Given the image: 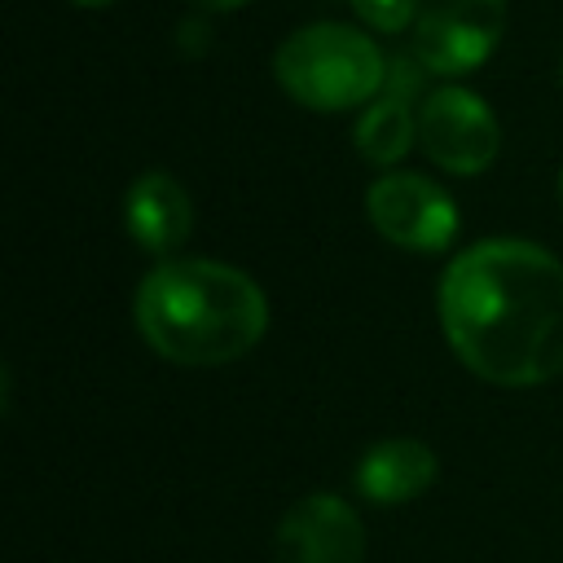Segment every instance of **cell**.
<instances>
[{"instance_id":"15","label":"cell","mask_w":563,"mask_h":563,"mask_svg":"<svg viewBox=\"0 0 563 563\" xmlns=\"http://www.w3.org/2000/svg\"><path fill=\"white\" fill-rule=\"evenodd\" d=\"M559 194H563V176H559Z\"/></svg>"},{"instance_id":"14","label":"cell","mask_w":563,"mask_h":563,"mask_svg":"<svg viewBox=\"0 0 563 563\" xmlns=\"http://www.w3.org/2000/svg\"><path fill=\"white\" fill-rule=\"evenodd\" d=\"M559 84H563V66H559Z\"/></svg>"},{"instance_id":"7","label":"cell","mask_w":563,"mask_h":563,"mask_svg":"<svg viewBox=\"0 0 563 563\" xmlns=\"http://www.w3.org/2000/svg\"><path fill=\"white\" fill-rule=\"evenodd\" d=\"M365 559V528L339 493H308L299 497L277 532H273V563H361Z\"/></svg>"},{"instance_id":"2","label":"cell","mask_w":563,"mask_h":563,"mask_svg":"<svg viewBox=\"0 0 563 563\" xmlns=\"http://www.w3.org/2000/svg\"><path fill=\"white\" fill-rule=\"evenodd\" d=\"M141 339L176 365H229L246 356L268 325L264 290L220 260H167L136 286Z\"/></svg>"},{"instance_id":"13","label":"cell","mask_w":563,"mask_h":563,"mask_svg":"<svg viewBox=\"0 0 563 563\" xmlns=\"http://www.w3.org/2000/svg\"><path fill=\"white\" fill-rule=\"evenodd\" d=\"M75 4H88V9H97V4H110V0H75Z\"/></svg>"},{"instance_id":"8","label":"cell","mask_w":563,"mask_h":563,"mask_svg":"<svg viewBox=\"0 0 563 563\" xmlns=\"http://www.w3.org/2000/svg\"><path fill=\"white\" fill-rule=\"evenodd\" d=\"M418 70H422L418 62H391L383 92L356 119L352 141H356V150H361L365 163L391 167L418 141V110H409V97L418 92Z\"/></svg>"},{"instance_id":"11","label":"cell","mask_w":563,"mask_h":563,"mask_svg":"<svg viewBox=\"0 0 563 563\" xmlns=\"http://www.w3.org/2000/svg\"><path fill=\"white\" fill-rule=\"evenodd\" d=\"M352 9L374 31H405L418 18V0H352Z\"/></svg>"},{"instance_id":"9","label":"cell","mask_w":563,"mask_h":563,"mask_svg":"<svg viewBox=\"0 0 563 563\" xmlns=\"http://www.w3.org/2000/svg\"><path fill=\"white\" fill-rule=\"evenodd\" d=\"M123 220H128V233L141 251L150 255H167L176 251L189 229H194V207H189V194L176 176L167 172H145L132 180L128 189V202H123Z\"/></svg>"},{"instance_id":"10","label":"cell","mask_w":563,"mask_h":563,"mask_svg":"<svg viewBox=\"0 0 563 563\" xmlns=\"http://www.w3.org/2000/svg\"><path fill=\"white\" fill-rule=\"evenodd\" d=\"M435 453L422 440L396 435V440H378L361 453L356 462V493L374 506H405L413 497H422L435 484Z\"/></svg>"},{"instance_id":"4","label":"cell","mask_w":563,"mask_h":563,"mask_svg":"<svg viewBox=\"0 0 563 563\" xmlns=\"http://www.w3.org/2000/svg\"><path fill=\"white\" fill-rule=\"evenodd\" d=\"M418 141L427 158L453 176H479L501 145L497 114L471 88L440 84L418 106Z\"/></svg>"},{"instance_id":"6","label":"cell","mask_w":563,"mask_h":563,"mask_svg":"<svg viewBox=\"0 0 563 563\" xmlns=\"http://www.w3.org/2000/svg\"><path fill=\"white\" fill-rule=\"evenodd\" d=\"M365 211L369 224L400 251H418V255H435L457 238V207L453 198L418 176V172H387L369 185L365 194Z\"/></svg>"},{"instance_id":"3","label":"cell","mask_w":563,"mask_h":563,"mask_svg":"<svg viewBox=\"0 0 563 563\" xmlns=\"http://www.w3.org/2000/svg\"><path fill=\"white\" fill-rule=\"evenodd\" d=\"M387 70L391 62L378 53V44L347 22H308L273 53L277 84L308 110H352L374 101Z\"/></svg>"},{"instance_id":"5","label":"cell","mask_w":563,"mask_h":563,"mask_svg":"<svg viewBox=\"0 0 563 563\" xmlns=\"http://www.w3.org/2000/svg\"><path fill=\"white\" fill-rule=\"evenodd\" d=\"M506 0H427L413 18V62L431 75H466L501 40Z\"/></svg>"},{"instance_id":"12","label":"cell","mask_w":563,"mask_h":563,"mask_svg":"<svg viewBox=\"0 0 563 563\" xmlns=\"http://www.w3.org/2000/svg\"><path fill=\"white\" fill-rule=\"evenodd\" d=\"M198 9H211V13H224V9H238V4H246V0H194Z\"/></svg>"},{"instance_id":"1","label":"cell","mask_w":563,"mask_h":563,"mask_svg":"<svg viewBox=\"0 0 563 563\" xmlns=\"http://www.w3.org/2000/svg\"><path fill=\"white\" fill-rule=\"evenodd\" d=\"M440 325L471 374L550 383L563 369V264L537 242H475L440 277Z\"/></svg>"}]
</instances>
